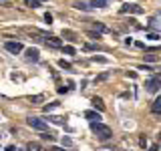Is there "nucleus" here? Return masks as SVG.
I'll return each instance as SVG.
<instances>
[{
  "instance_id": "f8f14e48",
  "label": "nucleus",
  "mask_w": 161,
  "mask_h": 151,
  "mask_svg": "<svg viewBox=\"0 0 161 151\" xmlns=\"http://www.w3.org/2000/svg\"><path fill=\"white\" fill-rule=\"evenodd\" d=\"M26 149H28V151H44V149H42V145L36 143V141H30V143L26 145Z\"/></svg>"
},
{
  "instance_id": "72a5a7b5",
  "label": "nucleus",
  "mask_w": 161,
  "mask_h": 151,
  "mask_svg": "<svg viewBox=\"0 0 161 151\" xmlns=\"http://www.w3.org/2000/svg\"><path fill=\"white\" fill-rule=\"evenodd\" d=\"M50 151H64V147H53Z\"/></svg>"
},
{
  "instance_id": "5701e85b",
  "label": "nucleus",
  "mask_w": 161,
  "mask_h": 151,
  "mask_svg": "<svg viewBox=\"0 0 161 151\" xmlns=\"http://www.w3.org/2000/svg\"><path fill=\"white\" fill-rule=\"evenodd\" d=\"M63 53L64 54H75L77 50H75V47H63Z\"/></svg>"
},
{
  "instance_id": "9b49d317",
  "label": "nucleus",
  "mask_w": 161,
  "mask_h": 151,
  "mask_svg": "<svg viewBox=\"0 0 161 151\" xmlns=\"http://www.w3.org/2000/svg\"><path fill=\"white\" fill-rule=\"evenodd\" d=\"M93 28H95V30H97V32H99V34H103V32H109V28H107V26H105V24H103V22H93Z\"/></svg>"
},
{
  "instance_id": "7ed1b4c3",
  "label": "nucleus",
  "mask_w": 161,
  "mask_h": 151,
  "mask_svg": "<svg viewBox=\"0 0 161 151\" xmlns=\"http://www.w3.org/2000/svg\"><path fill=\"white\" fill-rule=\"evenodd\" d=\"M121 14H143V8L139 4H133V2H125L123 6L119 8Z\"/></svg>"
},
{
  "instance_id": "2f4dec72",
  "label": "nucleus",
  "mask_w": 161,
  "mask_h": 151,
  "mask_svg": "<svg viewBox=\"0 0 161 151\" xmlns=\"http://www.w3.org/2000/svg\"><path fill=\"white\" fill-rule=\"evenodd\" d=\"M127 77H131V79H135V77H137V73H133V70H127Z\"/></svg>"
},
{
  "instance_id": "20e7f679",
  "label": "nucleus",
  "mask_w": 161,
  "mask_h": 151,
  "mask_svg": "<svg viewBox=\"0 0 161 151\" xmlns=\"http://www.w3.org/2000/svg\"><path fill=\"white\" fill-rule=\"evenodd\" d=\"M4 48H6L10 54H20L24 50L22 42H18V40H6V42H4Z\"/></svg>"
},
{
  "instance_id": "393cba45",
  "label": "nucleus",
  "mask_w": 161,
  "mask_h": 151,
  "mask_svg": "<svg viewBox=\"0 0 161 151\" xmlns=\"http://www.w3.org/2000/svg\"><path fill=\"white\" fill-rule=\"evenodd\" d=\"M145 60H147V63H155L157 57H155V54H145Z\"/></svg>"
},
{
  "instance_id": "c756f323",
  "label": "nucleus",
  "mask_w": 161,
  "mask_h": 151,
  "mask_svg": "<svg viewBox=\"0 0 161 151\" xmlns=\"http://www.w3.org/2000/svg\"><path fill=\"white\" fill-rule=\"evenodd\" d=\"M69 91H70V87H58V93L60 95H63V93H69Z\"/></svg>"
},
{
  "instance_id": "0eeeda50",
  "label": "nucleus",
  "mask_w": 161,
  "mask_h": 151,
  "mask_svg": "<svg viewBox=\"0 0 161 151\" xmlns=\"http://www.w3.org/2000/svg\"><path fill=\"white\" fill-rule=\"evenodd\" d=\"M44 42H47L48 47H53V48H63V42H60V38H58V36H53V34L44 38Z\"/></svg>"
},
{
  "instance_id": "a878e982",
  "label": "nucleus",
  "mask_w": 161,
  "mask_h": 151,
  "mask_svg": "<svg viewBox=\"0 0 161 151\" xmlns=\"http://www.w3.org/2000/svg\"><path fill=\"white\" fill-rule=\"evenodd\" d=\"M91 60H93V63H107V59H105V57H93Z\"/></svg>"
},
{
  "instance_id": "423d86ee",
  "label": "nucleus",
  "mask_w": 161,
  "mask_h": 151,
  "mask_svg": "<svg viewBox=\"0 0 161 151\" xmlns=\"http://www.w3.org/2000/svg\"><path fill=\"white\" fill-rule=\"evenodd\" d=\"M26 60H28V63H38V60H40V50L36 47L26 48Z\"/></svg>"
},
{
  "instance_id": "aec40b11",
  "label": "nucleus",
  "mask_w": 161,
  "mask_h": 151,
  "mask_svg": "<svg viewBox=\"0 0 161 151\" xmlns=\"http://www.w3.org/2000/svg\"><path fill=\"white\" fill-rule=\"evenodd\" d=\"M40 137H42V139H48V141H53V139H54V133H53V131H42V135H40Z\"/></svg>"
},
{
  "instance_id": "f3484780",
  "label": "nucleus",
  "mask_w": 161,
  "mask_h": 151,
  "mask_svg": "<svg viewBox=\"0 0 161 151\" xmlns=\"http://www.w3.org/2000/svg\"><path fill=\"white\" fill-rule=\"evenodd\" d=\"M58 67H60V69H67V70H70V69H73V64H70V63H69V60H64V59H60V60H58Z\"/></svg>"
},
{
  "instance_id": "4c0bfd02",
  "label": "nucleus",
  "mask_w": 161,
  "mask_h": 151,
  "mask_svg": "<svg viewBox=\"0 0 161 151\" xmlns=\"http://www.w3.org/2000/svg\"><path fill=\"white\" fill-rule=\"evenodd\" d=\"M159 79H161V75H159Z\"/></svg>"
},
{
  "instance_id": "4be33fe9",
  "label": "nucleus",
  "mask_w": 161,
  "mask_h": 151,
  "mask_svg": "<svg viewBox=\"0 0 161 151\" xmlns=\"http://www.w3.org/2000/svg\"><path fill=\"white\" fill-rule=\"evenodd\" d=\"M40 4H42V2H34V0H26V6H30V8H40Z\"/></svg>"
},
{
  "instance_id": "f704fd0d",
  "label": "nucleus",
  "mask_w": 161,
  "mask_h": 151,
  "mask_svg": "<svg viewBox=\"0 0 161 151\" xmlns=\"http://www.w3.org/2000/svg\"><path fill=\"white\" fill-rule=\"evenodd\" d=\"M6 151H16V149H14V145H8V147H6Z\"/></svg>"
},
{
  "instance_id": "a211bd4d",
  "label": "nucleus",
  "mask_w": 161,
  "mask_h": 151,
  "mask_svg": "<svg viewBox=\"0 0 161 151\" xmlns=\"http://www.w3.org/2000/svg\"><path fill=\"white\" fill-rule=\"evenodd\" d=\"M28 101H30L32 105H38V103H42V101H44V97H42V95H34V97H30Z\"/></svg>"
},
{
  "instance_id": "cd10ccee",
  "label": "nucleus",
  "mask_w": 161,
  "mask_h": 151,
  "mask_svg": "<svg viewBox=\"0 0 161 151\" xmlns=\"http://www.w3.org/2000/svg\"><path fill=\"white\" fill-rule=\"evenodd\" d=\"M44 22H47V24H50V22H53V14H44Z\"/></svg>"
},
{
  "instance_id": "4468645a",
  "label": "nucleus",
  "mask_w": 161,
  "mask_h": 151,
  "mask_svg": "<svg viewBox=\"0 0 161 151\" xmlns=\"http://www.w3.org/2000/svg\"><path fill=\"white\" fill-rule=\"evenodd\" d=\"M89 4H91V8H105L107 6L105 0H93V2H89Z\"/></svg>"
},
{
  "instance_id": "c85d7f7f",
  "label": "nucleus",
  "mask_w": 161,
  "mask_h": 151,
  "mask_svg": "<svg viewBox=\"0 0 161 151\" xmlns=\"http://www.w3.org/2000/svg\"><path fill=\"white\" fill-rule=\"evenodd\" d=\"M139 145H141V147H147V137H141L139 139Z\"/></svg>"
},
{
  "instance_id": "473e14b6",
  "label": "nucleus",
  "mask_w": 161,
  "mask_h": 151,
  "mask_svg": "<svg viewBox=\"0 0 161 151\" xmlns=\"http://www.w3.org/2000/svg\"><path fill=\"white\" fill-rule=\"evenodd\" d=\"M149 151H159V147H157V145H151V147H149Z\"/></svg>"
},
{
  "instance_id": "dca6fc26",
  "label": "nucleus",
  "mask_w": 161,
  "mask_h": 151,
  "mask_svg": "<svg viewBox=\"0 0 161 151\" xmlns=\"http://www.w3.org/2000/svg\"><path fill=\"white\" fill-rule=\"evenodd\" d=\"M57 107H58V101H53V103L44 105V113H50V111H54Z\"/></svg>"
},
{
  "instance_id": "7c9ffc66",
  "label": "nucleus",
  "mask_w": 161,
  "mask_h": 151,
  "mask_svg": "<svg viewBox=\"0 0 161 151\" xmlns=\"http://www.w3.org/2000/svg\"><path fill=\"white\" fill-rule=\"evenodd\" d=\"M97 47H95V44H85V50H95Z\"/></svg>"
},
{
  "instance_id": "1a4fd4ad",
  "label": "nucleus",
  "mask_w": 161,
  "mask_h": 151,
  "mask_svg": "<svg viewBox=\"0 0 161 151\" xmlns=\"http://www.w3.org/2000/svg\"><path fill=\"white\" fill-rule=\"evenodd\" d=\"M91 103H93L95 109H99V113H103V111H105V103H103V99H101V97H93V99H91Z\"/></svg>"
},
{
  "instance_id": "6e6552de",
  "label": "nucleus",
  "mask_w": 161,
  "mask_h": 151,
  "mask_svg": "<svg viewBox=\"0 0 161 151\" xmlns=\"http://www.w3.org/2000/svg\"><path fill=\"white\" fill-rule=\"evenodd\" d=\"M85 117H87L91 123H101V113H97V111H85Z\"/></svg>"
},
{
  "instance_id": "ddd939ff",
  "label": "nucleus",
  "mask_w": 161,
  "mask_h": 151,
  "mask_svg": "<svg viewBox=\"0 0 161 151\" xmlns=\"http://www.w3.org/2000/svg\"><path fill=\"white\" fill-rule=\"evenodd\" d=\"M151 111L153 113H161V97H157L153 101V105H151Z\"/></svg>"
},
{
  "instance_id": "f03ea898",
  "label": "nucleus",
  "mask_w": 161,
  "mask_h": 151,
  "mask_svg": "<svg viewBox=\"0 0 161 151\" xmlns=\"http://www.w3.org/2000/svg\"><path fill=\"white\" fill-rule=\"evenodd\" d=\"M159 87H161V79L159 77H149L147 81H145V91L151 95L159 93Z\"/></svg>"
},
{
  "instance_id": "2eb2a0df",
  "label": "nucleus",
  "mask_w": 161,
  "mask_h": 151,
  "mask_svg": "<svg viewBox=\"0 0 161 151\" xmlns=\"http://www.w3.org/2000/svg\"><path fill=\"white\" fill-rule=\"evenodd\" d=\"M48 121H50V123H54V125H64V119L63 117H57V115H50Z\"/></svg>"
},
{
  "instance_id": "6ab92c4d",
  "label": "nucleus",
  "mask_w": 161,
  "mask_h": 151,
  "mask_svg": "<svg viewBox=\"0 0 161 151\" xmlns=\"http://www.w3.org/2000/svg\"><path fill=\"white\" fill-rule=\"evenodd\" d=\"M111 77V73H101L99 77H95V83H101V81H107Z\"/></svg>"
},
{
  "instance_id": "39448f33",
  "label": "nucleus",
  "mask_w": 161,
  "mask_h": 151,
  "mask_svg": "<svg viewBox=\"0 0 161 151\" xmlns=\"http://www.w3.org/2000/svg\"><path fill=\"white\" fill-rule=\"evenodd\" d=\"M26 125L36 131H47V121L44 119H38V117H28L26 119Z\"/></svg>"
},
{
  "instance_id": "b1692460",
  "label": "nucleus",
  "mask_w": 161,
  "mask_h": 151,
  "mask_svg": "<svg viewBox=\"0 0 161 151\" xmlns=\"http://www.w3.org/2000/svg\"><path fill=\"white\" fill-rule=\"evenodd\" d=\"M147 38H149V40H159L161 34H157V32H147Z\"/></svg>"
},
{
  "instance_id": "412c9836",
  "label": "nucleus",
  "mask_w": 161,
  "mask_h": 151,
  "mask_svg": "<svg viewBox=\"0 0 161 151\" xmlns=\"http://www.w3.org/2000/svg\"><path fill=\"white\" fill-rule=\"evenodd\" d=\"M63 147H73V139L64 135V137H63Z\"/></svg>"
},
{
  "instance_id": "e433bc0d",
  "label": "nucleus",
  "mask_w": 161,
  "mask_h": 151,
  "mask_svg": "<svg viewBox=\"0 0 161 151\" xmlns=\"http://www.w3.org/2000/svg\"><path fill=\"white\" fill-rule=\"evenodd\" d=\"M0 2H8V0H0Z\"/></svg>"
},
{
  "instance_id": "bb28decb",
  "label": "nucleus",
  "mask_w": 161,
  "mask_h": 151,
  "mask_svg": "<svg viewBox=\"0 0 161 151\" xmlns=\"http://www.w3.org/2000/svg\"><path fill=\"white\" fill-rule=\"evenodd\" d=\"M87 34H89V38H93V40H99V38H101L99 32H87Z\"/></svg>"
},
{
  "instance_id": "c9c22d12",
  "label": "nucleus",
  "mask_w": 161,
  "mask_h": 151,
  "mask_svg": "<svg viewBox=\"0 0 161 151\" xmlns=\"http://www.w3.org/2000/svg\"><path fill=\"white\" fill-rule=\"evenodd\" d=\"M34 2H42V4H44V2H47V0H34Z\"/></svg>"
},
{
  "instance_id": "9d476101",
  "label": "nucleus",
  "mask_w": 161,
  "mask_h": 151,
  "mask_svg": "<svg viewBox=\"0 0 161 151\" xmlns=\"http://www.w3.org/2000/svg\"><path fill=\"white\" fill-rule=\"evenodd\" d=\"M73 8L83 10V12H89V10H91V4H87V2H75V4H73Z\"/></svg>"
},
{
  "instance_id": "f257e3e1",
  "label": "nucleus",
  "mask_w": 161,
  "mask_h": 151,
  "mask_svg": "<svg viewBox=\"0 0 161 151\" xmlns=\"http://www.w3.org/2000/svg\"><path fill=\"white\" fill-rule=\"evenodd\" d=\"M91 131L97 135L99 141L113 139V131H111V127H107V125H103V123H97V121H95V123H91Z\"/></svg>"
}]
</instances>
